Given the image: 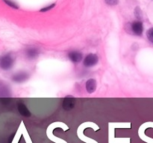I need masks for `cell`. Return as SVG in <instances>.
<instances>
[{
  "mask_svg": "<svg viewBox=\"0 0 153 143\" xmlns=\"http://www.w3.org/2000/svg\"><path fill=\"white\" fill-rule=\"evenodd\" d=\"M61 128L64 130V131L69 130V128L67 127V125L66 124L63 123V122H54V123H52L49 127L47 128V130H46V135H47V137L51 140V141L54 142L55 143H67L65 140H63L62 139H60L58 137H56L53 134L52 131L55 128Z\"/></svg>",
  "mask_w": 153,
  "mask_h": 143,
  "instance_id": "cell-3",
  "label": "cell"
},
{
  "mask_svg": "<svg viewBox=\"0 0 153 143\" xmlns=\"http://www.w3.org/2000/svg\"><path fill=\"white\" fill-rule=\"evenodd\" d=\"M68 57L72 62L73 63H79L83 59V55L82 52L79 51H72L69 52Z\"/></svg>",
  "mask_w": 153,
  "mask_h": 143,
  "instance_id": "cell-10",
  "label": "cell"
},
{
  "mask_svg": "<svg viewBox=\"0 0 153 143\" xmlns=\"http://www.w3.org/2000/svg\"><path fill=\"white\" fill-rule=\"evenodd\" d=\"M134 15H135V17L138 19H140L142 18V12L139 7H137L134 10Z\"/></svg>",
  "mask_w": 153,
  "mask_h": 143,
  "instance_id": "cell-16",
  "label": "cell"
},
{
  "mask_svg": "<svg viewBox=\"0 0 153 143\" xmlns=\"http://www.w3.org/2000/svg\"><path fill=\"white\" fill-rule=\"evenodd\" d=\"M28 77H29V74L26 72H19L12 76V80L16 83H22L28 80Z\"/></svg>",
  "mask_w": 153,
  "mask_h": 143,
  "instance_id": "cell-8",
  "label": "cell"
},
{
  "mask_svg": "<svg viewBox=\"0 0 153 143\" xmlns=\"http://www.w3.org/2000/svg\"><path fill=\"white\" fill-rule=\"evenodd\" d=\"M14 57L11 53H7L0 57V68L4 71L10 69L14 63Z\"/></svg>",
  "mask_w": 153,
  "mask_h": 143,
  "instance_id": "cell-4",
  "label": "cell"
},
{
  "mask_svg": "<svg viewBox=\"0 0 153 143\" xmlns=\"http://www.w3.org/2000/svg\"><path fill=\"white\" fill-rule=\"evenodd\" d=\"M75 104H76V100L73 95H67L64 98L63 101V108L67 111H70L72 109L74 108Z\"/></svg>",
  "mask_w": 153,
  "mask_h": 143,
  "instance_id": "cell-6",
  "label": "cell"
},
{
  "mask_svg": "<svg viewBox=\"0 0 153 143\" xmlns=\"http://www.w3.org/2000/svg\"><path fill=\"white\" fill-rule=\"evenodd\" d=\"M148 124H149V122H148V123L143 124V125H142L141 126H140V128H139V130H138L139 136H140V138L143 141L146 142H148V143H153L152 139H151V138H149V137L146 136L145 135V133H144L145 130H146V128H148V127L151 126V125H147ZM151 127H152V126H151Z\"/></svg>",
  "mask_w": 153,
  "mask_h": 143,
  "instance_id": "cell-9",
  "label": "cell"
},
{
  "mask_svg": "<svg viewBox=\"0 0 153 143\" xmlns=\"http://www.w3.org/2000/svg\"><path fill=\"white\" fill-rule=\"evenodd\" d=\"M3 1H4V2L6 3V4H7L8 6H10V7H13V8H15V9H18V5L16 4L15 2H13V1H11V0H3Z\"/></svg>",
  "mask_w": 153,
  "mask_h": 143,
  "instance_id": "cell-15",
  "label": "cell"
},
{
  "mask_svg": "<svg viewBox=\"0 0 153 143\" xmlns=\"http://www.w3.org/2000/svg\"><path fill=\"white\" fill-rule=\"evenodd\" d=\"M146 37L150 43L153 44V28H150L146 31Z\"/></svg>",
  "mask_w": 153,
  "mask_h": 143,
  "instance_id": "cell-14",
  "label": "cell"
},
{
  "mask_svg": "<svg viewBox=\"0 0 153 143\" xmlns=\"http://www.w3.org/2000/svg\"><path fill=\"white\" fill-rule=\"evenodd\" d=\"M97 80L94 78H90L89 80H87L85 87H86L87 92L89 94L94 93L97 89Z\"/></svg>",
  "mask_w": 153,
  "mask_h": 143,
  "instance_id": "cell-11",
  "label": "cell"
},
{
  "mask_svg": "<svg viewBox=\"0 0 153 143\" xmlns=\"http://www.w3.org/2000/svg\"><path fill=\"white\" fill-rule=\"evenodd\" d=\"M54 7H55V4H51V5L48 6V7H43V9H41V10H40V12H46V11H48V10H51L52 8H53Z\"/></svg>",
  "mask_w": 153,
  "mask_h": 143,
  "instance_id": "cell-18",
  "label": "cell"
},
{
  "mask_svg": "<svg viewBox=\"0 0 153 143\" xmlns=\"http://www.w3.org/2000/svg\"><path fill=\"white\" fill-rule=\"evenodd\" d=\"M117 123H110L109 125V143H130L131 139L129 137L127 138H115L114 137V129L116 128H130L131 123H119L117 126H115Z\"/></svg>",
  "mask_w": 153,
  "mask_h": 143,
  "instance_id": "cell-1",
  "label": "cell"
},
{
  "mask_svg": "<svg viewBox=\"0 0 153 143\" xmlns=\"http://www.w3.org/2000/svg\"><path fill=\"white\" fill-rule=\"evenodd\" d=\"M131 29L133 34L136 36H141L143 31V25L142 22L137 20L131 24Z\"/></svg>",
  "mask_w": 153,
  "mask_h": 143,
  "instance_id": "cell-7",
  "label": "cell"
},
{
  "mask_svg": "<svg viewBox=\"0 0 153 143\" xmlns=\"http://www.w3.org/2000/svg\"><path fill=\"white\" fill-rule=\"evenodd\" d=\"M17 109L19 113H20L22 116H25V117H29V116H31V112L29 111L28 107H27L22 102H18Z\"/></svg>",
  "mask_w": 153,
  "mask_h": 143,
  "instance_id": "cell-13",
  "label": "cell"
},
{
  "mask_svg": "<svg viewBox=\"0 0 153 143\" xmlns=\"http://www.w3.org/2000/svg\"><path fill=\"white\" fill-rule=\"evenodd\" d=\"M93 128L95 131L100 130V128H99L98 125H97L95 123H94V122H85V123H82V125H79V127L77 129L78 137H79L82 141L85 142L86 143H98L96 140L92 139L86 136L84 134V130H85V128Z\"/></svg>",
  "mask_w": 153,
  "mask_h": 143,
  "instance_id": "cell-2",
  "label": "cell"
},
{
  "mask_svg": "<svg viewBox=\"0 0 153 143\" xmlns=\"http://www.w3.org/2000/svg\"><path fill=\"white\" fill-rule=\"evenodd\" d=\"M25 54H26V56L28 59L34 60L36 59L39 56V55H40V50L37 48H29V49H28L26 50Z\"/></svg>",
  "mask_w": 153,
  "mask_h": 143,
  "instance_id": "cell-12",
  "label": "cell"
},
{
  "mask_svg": "<svg viewBox=\"0 0 153 143\" xmlns=\"http://www.w3.org/2000/svg\"><path fill=\"white\" fill-rule=\"evenodd\" d=\"M99 62V57L96 54L91 53L87 55L83 60V64L85 67H93Z\"/></svg>",
  "mask_w": 153,
  "mask_h": 143,
  "instance_id": "cell-5",
  "label": "cell"
},
{
  "mask_svg": "<svg viewBox=\"0 0 153 143\" xmlns=\"http://www.w3.org/2000/svg\"><path fill=\"white\" fill-rule=\"evenodd\" d=\"M106 4H108V5H116L118 4V0H105Z\"/></svg>",
  "mask_w": 153,
  "mask_h": 143,
  "instance_id": "cell-17",
  "label": "cell"
}]
</instances>
